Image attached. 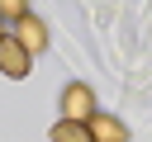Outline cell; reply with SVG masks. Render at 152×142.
<instances>
[{
	"label": "cell",
	"mask_w": 152,
	"mask_h": 142,
	"mask_svg": "<svg viewBox=\"0 0 152 142\" xmlns=\"http://www.w3.org/2000/svg\"><path fill=\"white\" fill-rule=\"evenodd\" d=\"M86 128H90V137H95V142H128V128H124L114 114H90V118H86Z\"/></svg>",
	"instance_id": "obj_4"
},
{
	"label": "cell",
	"mask_w": 152,
	"mask_h": 142,
	"mask_svg": "<svg viewBox=\"0 0 152 142\" xmlns=\"http://www.w3.org/2000/svg\"><path fill=\"white\" fill-rule=\"evenodd\" d=\"M28 14V0H0V24H19Z\"/></svg>",
	"instance_id": "obj_6"
},
{
	"label": "cell",
	"mask_w": 152,
	"mask_h": 142,
	"mask_svg": "<svg viewBox=\"0 0 152 142\" xmlns=\"http://www.w3.org/2000/svg\"><path fill=\"white\" fill-rule=\"evenodd\" d=\"M52 142H95L90 137V128L86 123H76V118H62V123H52V133H48Z\"/></svg>",
	"instance_id": "obj_5"
},
{
	"label": "cell",
	"mask_w": 152,
	"mask_h": 142,
	"mask_svg": "<svg viewBox=\"0 0 152 142\" xmlns=\"http://www.w3.org/2000/svg\"><path fill=\"white\" fill-rule=\"evenodd\" d=\"M90 114H95V95H90V85H66V90H62V118L86 123Z\"/></svg>",
	"instance_id": "obj_1"
},
{
	"label": "cell",
	"mask_w": 152,
	"mask_h": 142,
	"mask_svg": "<svg viewBox=\"0 0 152 142\" xmlns=\"http://www.w3.org/2000/svg\"><path fill=\"white\" fill-rule=\"evenodd\" d=\"M10 38H14V43H19V47H24V52H28V57H33V52H43V47H48V28H43V24H38V19H33V14H24V19H19V24H14V33H10Z\"/></svg>",
	"instance_id": "obj_3"
},
{
	"label": "cell",
	"mask_w": 152,
	"mask_h": 142,
	"mask_svg": "<svg viewBox=\"0 0 152 142\" xmlns=\"http://www.w3.org/2000/svg\"><path fill=\"white\" fill-rule=\"evenodd\" d=\"M5 33H10V28H5V24H0V38H5Z\"/></svg>",
	"instance_id": "obj_7"
},
{
	"label": "cell",
	"mask_w": 152,
	"mask_h": 142,
	"mask_svg": "<svg viewBox=\"0 0 152 142\" xmlns=\"http://www.w3.org/2000/svg\"><path fill=\"white\" fill-rule=\"evenodd\" d=\"M28 62H33V57L5 33V38H0V71H5L10 80H24V76H28Z\"/></svg>",
	"instance_id": "obj_2"
}]
</instances>
